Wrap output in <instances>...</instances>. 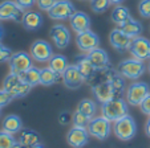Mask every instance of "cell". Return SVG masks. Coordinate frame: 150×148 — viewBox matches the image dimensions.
Listing matches in <instances>:
<instances>
[{"instance_id": "obj_1", "label": "cell", "mask_w": 150, "mask_h": 148, "mask_svg": "<svg viewBox=\"0 0 150 148\" xmlns=\"http://www.w3.org/2000/svg\"><path fill=\"white\" fill-rule=\"evenodd\" d=\"M104 78L92 86V93L100 103L110 101L113 98H121L125 93V79L118 72L110 66L101 70Z\"/></svg>"}, {"instance_id": "obj_2", "label": "cell", "mask_w": 150, "mask_h": 148, "mask_svg": "<svg viewBox=\"0 0 150 148\" xmlns=\"http://www.w3.org/2000/svg\"><path fill=\"white\" fill-rule=\"evenodd\" d=\"M101 105V115L110 122H117L124 116L129 115L127 102L122 98H113Z\"/></svg>"}, {"instance_id": "obj_3", "label": "cell", "mask_w": 150, "mask_h": 148, "mask_svg": "<svg viewBox=\"0 0 150 148\" xmlns=\"http://www.w3.org/2000/svg\"><path fill=\"white\" fill-rule=\"evenodd\" d=\"M3 89L6 90L8 94H11L12 98L15 99V98L25 97L32 87L29 86V85H27L25 82L21 79V77H20L19 74L9 73L3 81Z\"/></svg>"}, {"instance_id": "obj_4", "label": "cell", "mask_w": 150, "mask_h": 148, "mask_svg": "<svg viewBox=\"0 0 150 148\" xmlns=\"http://www.w3.org/2000/svg\"><path fill=\"white\" fill-rule=\"evenodd\" d=\"M146 70V65L144 64V61L137 58H127L118 64L117 66V72L121 74L124 78L127 79H137L142 76Z\"/></svg>"}, {"instance_id": "obj_5", "label": "cell", "mask_w": 150, "mask_h": 148, "mask_svg": "<svg viewBox=\"0 0 150 148\" xmlns=\"http://www.w3.org/2000/svg\"><path fill=\"white\" fill-rule=\"evenodd\" d=\"M113 131L120 140H124V142L132 140L136 136V132H137L136 120H134L130 115H126V116H124L122 119L114 122Z\"/></svg>"}, {"instance_id": "obj_6", "label": "cell", "mask_w": 150, "mask_h": 148, "mask_svg": "<svg viewBox=\"0 0 150 148\" xmlns=\"http://www.w3.org/2000/svg\"><path fill=\"white\" fill-rule=\"evenodd\" d=\"M110 123H112L110 120H108L106 118H104L101 115V116H97V118H92L86 128H88L89 135L94 136L98 140H105L110 135V131H112Z\"/></svg>"}, {"instance_id": "obj_7", "label": "cell", "mask_w": 150, "mask_h": 148, "mask_svg": "<svg viewBox=\"0 0 150 148\" xmlns=\"http://www.w3.org/2000/svg\"><path fill=\"white\" fill-rule=\"evenodd\" d=\"M150 94L149 85L146 82H134L126 90V102L132 106H139L141 102Z\"/></svg>"}, {"instance_id": "obj_8", "label": "cell", "mask_w": 150, "mask_h": 148, "mask_svg": "<svg viewBox=\"0 0 150 148\" xmlns=\"http://www.w3.org/2000/svg\"><path fill=\"white\" fill-rule=\"evenodd\" d=\"M76 12V7L72 1L57 0L56 4L48 11V16L53 20H69Z\"/></svg>"}, {"instance_id": "obj_9", "label": "cell", "mask_w": 150, "mask_h": 148, "mask_svg": "<svg viewBox=\"0 0 150 148\" xmlns=\"http://www.w3.org/2000/svg\"><path fill=\"white\" fill-rule=\"evenodd\" d=\"M32 60L33 58L31 57V54H28L27 52H16L12 54L8 61L9 70L15 74H21L27 72L29 67H32Z\"/></svg>"}, {"instance_id": "obj_10", "label": "cell", "mask_w": 150, "mask_h": 148, "mask_svg": "<svg viewBox=\"0 0 150 148\" xmlns=\"http://www.w3.org/2000/svg\"><path fill=\"white\" fill-rule=\"evenodd\" d=\"M24 15V9L19 7L16 1L6 0L0 3V20H13L21 21Z\"/></svg>"}, {"instance_id": "obj_11", "label": "cell", "mask_w": 150, "mask_h": 148, "mask_svg": "<svg viewBox=\"0 0 150 148\" xmlns=\"http://www.w3.org/2000/svg\"><path fill=\"white\" fill-rule=\"evenodd\" d=\"M53 56V51L49 42L44 40H36L31 46V57L36 62H48Z\"/></svg>"}, {"instance_id": "obj_12", "label": "cell", "mask_w": 150, "mask_h": 148, "mask_svg": "<svg viewBox=\"0 0 150 148\" xmlns=\"http://www.w3.org/2000/svg\"><path fill=\"white\" fill-rule=\"evenodd\" d=\"M132 56L141 61H147L150 60V41L145 37H134L132 40V45L129 48Z\"/></svg>"}, {"instance_id": "obj_13", "label": "cell", "mask_w": 150, "mask_h": 148, "mask_svg": "<svg viewBox=\"0 0 150 148\" xmlns=\"http://www.w3.org/2000/svg\"><path fill=\"white\" fill-rule=\"evenodd\" d=\"M76 44H77V48H79L82 53H89L91 51H93V49L98 48L100 37L92 31H86V32H82V33H77Z\"/></svg>"}, {"instance_id": "obj_14", "label": "cell", "mask_w": 150, "mask_h": 148, "mask_svg": "<svg viewBox=\"0 0 150 148\" xmlns=\"http://www.w3.org/2000/svg\"><path fill=\"white\" fill-rule=\"evenodd\" d=\"M62 81L68 89H79L85 82V78L81 74L80 69L77 67V65L73 64L69 65L65 72L62 73Z\"/></svg>"}, {"instance_id": "obj_15", "label": "cell", "mask_w": 150, "mask_h": 148, "mask_svg": "<svg viewBox=\"0 0 150 148\" xmlns=\"http://www.w3.org/2000/svg\"><path fill=\"white\" fill-rule=\"evenodd\" d=\"M88 139H89L88 128H84V127L73 126L67 134V142L73 148H82L88 143Z\"/></svg>"}, {"instance_id": "obj_16", "label": "cell", "mask_w": 150, "mask_h": 148, "mask_svg": "<svg viewBox=\"0 0 150 148\" xmlns=\"http://www.w3.org/2000/svg\"><path fill=\"white\" fill-rule=\"evenodd\" d=\"M51 39L59 49H64L71 42V32L62 24H56L51 28Z\"/></svg>"}, {"instance_id": "obj_17", "label": "cell", "mask_w": 150, "mask_h": 148, "mask_svg": "<svg viewBox=\"0 0 150 148\" xmlns=\"http://www.w3.org/2000/svg\"><path fill=\"white\" fill-rule=\"evenodd\" d=\"M132 40L133 39H130L127 34H125L120 28L113 29L110 32V34H109V41H110L112 46L120 52L127 51L132 45Z\"/></svg>"}, {"instance_id": "obj_18", "label": "cell", "mask_w": 150, "mask_h": 148, "mask_svg": "<svg viewBox=\"0 0 150 148\" xmlns=\"http://www.w3.org/2000/svg\"><path fill=\"white\" fill-rule=\"evenodd\" d=\"M69 22H71V27L76 33H82V32L91 31V17H89L88 13L85 12H76L73 16L69 19Z\"/></svg>"}, {"instance_id": "obj_19", "label": "cell", "mask_w": 150, "mask_h": 148, "mask_svg": "<svg viewBox=\"0 0 150 148\" xmlns=\"http://www.w3.org/2000/svg\"><path fill=\"white\" fill-rule=\"evenodd\" d=\"M89 61L92 62V65L94 66L96 70H104L106 67H109V56L108 53L101 49V48H96L93 51H91L89 53H86Z\"/></svg>"}, {"instance_id": "obj_20", "label": "cell", "mask_w": 150, "mask_h": 148, "mask_svg": "<svg viewBox=\"0 0 150 148\" xmlns=\"http://www.w3.org/2000/svg\"><path fill=\"white\" fill-rule=\"evenodd\" d=\"M42 22H44V19H42L41 13L36 11L24 12L23 19H21V24L27 31H37L42 27Z\"/></svg>"}, {"instance_id": "obj_21", "label": "cell", "mask_w": 150, "mask_h": 148, "mask_svg": "<svg viewBox=\"0 0 150 148\" xmlns=\"http://www.w3.org/2000/svg\"><path fill=\"white\" fill-rule=\"evenodd\" d=\"M76 65H77V67L80 69L81 74L84 76L85 81L91 82L92 79L94 78L97 70L94 69V66L92 65V62L89 61V58H88V56H86V54H82V56L77 57V58H76Z\"/></svg>"}, {"instance_id": "obj_22", "label": "cell", "mask_w": 150, "mask_h": 148, "mask_svg": "<svg viewBox=\"0 0 150 148\" xmlns=\"http://www.w3.org/2000/svg\"><path fill=\"white\" fill-rule=\"evenodd\" d=\"M3 130L9 134H19L21 130H23V122L17 115H7L3 119Z\"/></svg>"}, {"instance_id": "obj_23", "label": "cell", "mask_w": 150, "mask_h": 148, "mask_svg": "<svg viewBox=\"0 0 150 148\" xmlns=\"http://www.w3.org/2000/svg\"><path fill=\"white\" fill-rule=\"evenodd\" d=\"M120 29H121L125 34H127L130 39H134V37H138L139 34L142 33V29L144 28H142L141 22H138L137 20H134L133 17H132V19H129L125 24H122V25L120 27Z\"/></svg>"}, {"instance_id": "obj_24", "label": "cell", "mask_w": 150, "mask_h": 148, "mask_svg": "<svg viewBox=\"0 0 150 148\" xmlns=\"http://www.w3.org/2000/svg\"><path fill=\"white\" fill-rule=\"evenodd\" d=\"M19 143L23 147L29 148L32 145L37 144V143H40V135L33 130H21L19 136Z\"/></svg>"}, {"instance_id": "obj_25", "label": "cell", "mask_w": 150, "mask_h": 148, "mask_svg": "<svg viewBox=\"0 0 150 148\" xmlns=\"http://www.w3.org/2000/svg\"><path fill=\"white\" fill-rule=\"evenodd\" d=\"M110 17H112V21H113L117 27H121L122 24H125L129 19H132L129 9H127L126 7L121 6V4H120V6H116V8L112 11Z\"/></svg>"}, {"instance_id": "obj_26", "label": "cell", "mask_w": 150, "mask_h": 148, "mask_svg": "<svg viewBox=\"0 0 150 148\" xmlns=\"http://www.w3.org/2000/svg\"><path fill=\"white\" fill-rule=\"evenodd\" d=\"M48 62H49V67L52 70H54L57 74H60V76H62V73L65 72L67 67L69 66L67 57L62 56V54H53Z\"/></svg>"}, {"instance_id": "obj_27", "label": "cell", "mask_w": 150, "mask_h": 148, "mask_svg": "<svg viewBox=\"0 0 150 148\" xmlns=\"http://www.w3.org/2000/svg\"><path fill=\"white\" fill-rule=\"evenodd\" d=\"M19 76L21 77V79H23L27 85H29L31 87H33V86H36V85L40 83V69H37V67H35V66L29 67L27 72L21 73Z\"/></svg>"}, {"instance_id": "obj_28", "label": "cell", "mask_w": 150, "mask_h": 148, "mask_svg": "<svg viewBox=\"0 0 150 148\" xmlns=\"http://www.w3.org/2000/svg\"><path fill=\"white\" fill-rule=\"evenodd\" d=\"M59 76L54 70H52L51 67H42L40 69V83L44 85V86H51V85L56 83Z\"/></svg>"}, {"instance_id": "obj_29", "label": "cell", "mask_w": 150, "mask_h": 148, "mask_svg": "<svg viewBox=\"0 0 150 148\" xmlns=\"http://www.w3.org/2000/svg\"><path fill=\"white\" fill-rule=\"evenodd\" d=\"M77 111H80L85 116H88L89 119H92V118H94L96 111H97L96 102L92 101V99H82V101H80L79 106H77Z\"/></svg>"}, {"instance_id": "obj_30", "label": "cell", "mask_w": 150, "mask_h": 148, "mask_svg": "<svg viewBox=\"0 0 150 148\" xmlns=\"http://www.w3.org/2000/svg\"><path fill=\"white\" fill-rule=\"evenodd\" d=\"M17 143L19 142H16L13 134H9L4 130L0 131V148H15Z\"/></svg>"}, {"instance_id": "obj_31", "label": "cell", "mask_w": 150, "mask_h": 148, "mask_svg": "<svg viewBox=\"0 0 150 148\" xmlns=\"http://www.w3.org/2000/svg\"><path fill=\"white\" fill-rule=\"evenodd\" d=\"M110 6L109 0H91V8L96 13H102Z\"/></svg>"}, {"instance_id": "obj_32", "label": "cell", "mask_w": 150, "mask_h": 148, "mask_svg": "<svg viewBox=\"0 0 150 148\" xmlns=\"http://www.w3.org/2000/svg\"><path fill=\"white\" fill-rule=\"evenodd\" d=\"M89 122H91V119H89L88 116H85L84 114H81L80 111H74L73 114V126H77V127H84V128H86L89 124Z\"/></svg>"}, {"instance_id": "obj_33", "label": "cell", "mask_w": 150, "mask_h": 148, "mask_svg": "<svg viewBox=\"0 0 150 148\" xmlns=\"http://www.w3.org/2000/svg\"><path fill=\"white\" fill-rule=\"evenodd\" d=\"M138 11L142 17L149 19L150 17V0H141L138 4Z\"/></svg>"}, {"instance_id": "obj_34", "label": "cell", "mask_w": 150, "mask_h": 148, "mask_svg": "<svg viewBox=\"0 0 150 148\" xmlns=\"http://www.w3.org/2000/svg\"><path fill=\"white\" fill-rule=\"evenodd\" d=\"M12 54H13V53H12L11 49L0 42V64H1V62L9 61V58L12 57Z\"/></svg>"}, {"instance_id": "obj_35", "label": "cell", "mask_w": 150, "mask_h": 148, "mask_svg": "<svg viewBox=\"0 0 150 148\" xmlns=\"http://www.w3.org/2000/svg\"><path fill=\"white\" fill-rule=\"evenodd\" d=\"M56 1L57 0H36V4H37V7H39V9L48 12L49 9L56 4Z\"/></svg>"}, {"instance_id": "obj_36", "label": "cell", "mask_w": 150, "mask_h": 148, "mask_svg": "<svg viewBox=\"0 0 150 148\" xmlns=\"http://www.w3.org/2000/svg\"><path fill=\"white\" fill-rule=\"evenodd\" d=\"M12 99H13V98H12L11 94H8L4 89H0V109L4 107V106H7Z\"/></svg>"}, {"instance_id": "obj_37", "label": "cell", "mask_w": 150, "mask_h": 148, "mask_svg": "<svg viewBox=\"0 0 150 148\" xmlns=\"http://www.w3.org/2000/svg\"><path fill=\"white\" fill-rule=\"evenodd\" d=\"M139 109H141V111L144 112L145 115H149V116H150V94L147 95L144 101L141 102V105H139Z\"/></svg>"}, {"instance_id": "obj_38", "label": "cell", "mask_w": 150, "mask_h": 148, "mask_svg": "<svg viewBox=\"0 0 150 148\" xmlns=\"http://www.w3.org/2000/svg\"><path fill=\"white\" fill-rule=\"evenodd\" d=\"M71 120H73V115H71V112H68V111H64L59 115V123L62 124V126L68 124Z\"/></svg>"}, {"instance_id": "obj_39", "label": "cell", "mask_w": 150, "mask_h": 148, "mask_svg": "<svg viewBox=\"0 0 150 148\" xmlns=\"http://www.w3.org/2000/svg\"><path fill=\"white\" fill-rule=\"evenodd\" d=\"M15 1H16V3L19 4V7H21L24 11L32 8V7L36 4V0H15Z\"/></svg>"}, {"instance_id": "obj_40", "label": "cell", "mask_w": 150, "mask_h": 148, "mask_svg": "<svg viewBox=\"0 0 150 148\" xmlns=\"http://www.w3.org/2000/svg\"><path fill=\"white\" fill-rule=\"evenodd\" d=\"M145 132H146L147 136H150V116H149V119H147V122H146V126H145Z\"/></svg>"}, {"instance_id": "obj_41", "label": "cell", "mask_w": 150, "mask_h": 148, "mask_svg": "<svg viewBox=\"0 0 150 148\" xmlns=\"http://www.w3.org/2000/svg\"><path fill=\"white\" fill-rule=\"evenodd\" d=\"M110 1V4H114V6H120V4L124 1V0H109Z\"/></svg>"}, {"instance_id": "obj_42", "label": "cell", "mask_w": 150, "mask_h": 148, "mask_svg": "<svg viewBox=\"0 0 150 148\" xmlns=\"http://www.w3.org/2000/svg\"><path fill=\"white\" fill-rule=\"evenodd\" d=\"M29 148H44V145H42L41 143H37V144L32 145V147H29Z\"/></svg>"}, {"instance_id": "obj_43", "label": "cell", "mask_w": 150, "mask_h": 148, "mask_svg": "<svg viewBox=\"0 0 150 148\" xmlns=\"http://www.w3.org/2000/svg\"><path fill=\"white\" fill-rule=\"evenodd\" d=\"M3 36H4V29H3V27L0 25V41H1V39H3Z\"/></svg>"}, {"instance_id": "obj_44", "label": "cell", "mask_w": 150, "mask_h": 148, "mask_svg": "<svg viewBox=\"0 0 150 148\" xmlns=\"http://www.w3.org/2000/svg\"><path fill=\"white\" fill-rule=\"evenodd\" d=\"M149 73H150V60H149Z\"/></svg>"}]
</instances>
